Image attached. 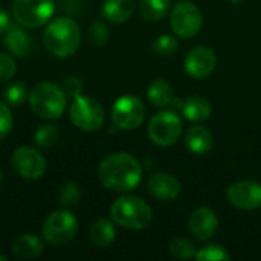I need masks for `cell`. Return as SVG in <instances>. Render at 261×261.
<instances>
[{"label":"cell","instance_id":"obj_7","mask_svg":"<svg viewBox=\"0 0 261 261\" xmlns=\"http://www.w3.org/2000/svg\"><path fill=\"white\" fill-rule=\"evenodd\" d=\"M55 12V0H14L12 15L26 29L46 24Z\"/></svg>","mask_w":261,"mask_h":261},{"label":"cell","instance_id":"obj_10","mask_svg":"<svg viewBox=\"0 0 261 261\" xmlns=\"http://www.w3.org/2000/svg\"><path fill=\"white\" fill-rule=\"evenodd\" d=\"M170 24L173 32L180 38H191L199 34L203 17L200 9L188 0H182L174 5L170 14Z\"/></svg>","mask_w":261,"mask_h":261},{"label":"cell","instance_id":"obj_24","mask_svg":"<svg viewBox=\"0 0 261 261\" xmlns=\"http://www.w3.org/2000/svg\"><path fill=\"white\" fill-rule=\"evenodd\" d=\"M60 139V130L55 124H43L37 128L35 135H34V141L37 144L38 148L41 150H47L52 148Z\"/></svg>","mask_w":261,"mask_h":261},{"label":"cell","instance_id":"obj_11","mask_svg":"<svg viewBox=\"0 0 261 261\" xmlns=\"http://www.w3.org/2000/svg\"><path fill=\"white\" fill-rule=\"evenodd\" d=\"M11 165L17 176L29 180L40 179L46 173V159L34 147L23 145L14 150L11 156Z\"/></svg>","mask_w":261,"mask_h":261},{"label":"cell","instance_id":"obj_14","mask_svg":"<svg viewBox=\"0 0 261 261\" xmlns=\"http://www.w3.org/2000/svg\"><path fill=\"white\" fill-rule=\"evenodd\" d=\"M219 228V219L211 208L200 206L196 208L188 217V229L193 237L200 242L211 240Z\"/></svg>","mask_w":261,"mask_h":261},{"label":"cell","instance_id":"obj_6","mask_svg":"<svg viewBox=\"0 0 261 261\" xmlns=\"http://www.w3.org/2000/svg\"><path fill=\"white\" fill-rule=\"evenodd\" d=\"M78 231V220L69 210H58L50 213L43 222V239L54 245L61 246L69 243Z\"/></svg>","mask_w":261,"mask_h":261},{"label":"cell","instance_id":"obj_28","mask_svg":"<svg viewBox=\"0 0 261 261\" xmlns=\"http://www.w3.org/2000/svg\"><path fill=\"white\" fill-rule=\"evenodd\" d=\"M194 258L197 261H229L231 255L220 245H206L196 252Z\"/></svg>","mask_w":261,"mask_h":261},{"label":"cell","instance_id":"obj_30","mask_svg":"<svg viewBox=\"0 0 261 261\" xmlns=\"http://www.w3.org/2000/svg\"><path fill=\"white\" fill-rule=\"evenodd\" d=\"M151 49H153V52L156 55L168 57V55H171L173 52L177 50V41L171 35H159L151 43Z\"/></svg>","mask_w":261,"mask_h":261},{"label":"cell","instance_id":"obj_8","mask_svg":"<svg viewBox=\"0 0 261 261\" xmlns=\"http://www.w3.org/2000/svg\"><path fill=\"white\" fill-rule=\"evenodd\" d=\"M182 119L170 110L156 113L148 122V136L159 147H171L182 136Z\"/></svg>","mask_w":261,"mask_h":261},{"label":"cell","instance_id":"obj_12","mask_svg":"<svg viewBox=\"0 0 261 261\" xmlns=\"http://www.w3.org/2000/svg\"><path fill=\"white\" fill-rule=\"evenodd\" d=\"M226 197L237 210H258L261 206V184L255 180H239L228 188Z\"/></svg>","mask_w":261,"mask_h":261},{"label":"cell","instance_id":"obj_2","mask_svg":"<svg viewBox=\"0 0 261 261\" xmlns=\"http://www.w3.org/2000/svg\"><path fill=\"white\" fill-rule=\"evenodd\" d=\"M43 41L54 57L67 58L72 57L81 44V29L73 18L58 17L46 26Z\"/></svg>","mask_w":261,"mask_h":261},{"label":"cell","instance_id":"obj_15","mask_svg":"<svg viewBox=\"0 0 261 261\" xmlns=\"http://www.w3.org/2000/svg\"><path fill=\"white\" fill-rule=\"evenodd\" d=\"M5 47L12 55L18 57V58H23V57H28L32 52L34 40H32V37L29 35V32L26 31L24 26H21L18 23L17 24L11 23V26L5 32Z\"/></svg>","mask_w":261,"mask_h":261},{"label":"cell","instance_id":"obj_25","mask_svg":"<svg viewBox=\"0 0 261 261\" xmlns=\"http://www.w3.org/2000/svg\"><path fill=\"white\" fill-rule=\"evenodd\" d=\"M170 252L174 258H179V260H188V258H193L196 255V246L194 243L187 239V237H174L171 242H170Z\"/></svg>","mask_w":261,"mask_h":261},{"label":"cell","instance_id":"obj_34","mask_svg":"<svg viewBox=\"0 0 261 261\" xmlns=\"http://www.w3.org/2000/svg\"><path fill=\"white\" fill-rule=\"evenodd\" d=\"M9 26H11V17H9V14L3 8H0V37L5 35V32L8 31Z\"/></svg>","mask_w":261,"mask_h":261},{"label":"cell","instance_id":"obj_5","mask_svg":"<svg viewBox=\"0 0 261 261\" xmlns=\"http://www.w3.org/2000/svg\"><path fill=\"white\" fill-rule=\"evenodd\" d=\"M69 118L78 130L93 133V132H98L104 125L106 113H104L102 106L96 99L80 95L73 98L70 104Z\"/></svg>","mask_w":261,"mask_h":261},{"label":"cell","instance_id":"obj_18","mask_svg":"<svg viewBox=\"0 0 261 261\" xmlns=\"http://www.w3.org/2000/svg\"><path fill=\"white\" fill-rule=\"evenodd\" d=\"M11 251L17 258L34 260L43 252V243L35 234H21L11 243Z\"/></svg>","mask_w":261,"mask_h":261},{"label":"cell","instance_id":"obj_37","mask_svg":"<svg viewBox=\"0 0 261 261\" xmlns=\"http://www.w3.org/2000/svg\"><path fill=\"white\" fill-rule=\"evenodd\" d=\"M229 2H232V3H239V2H243V0H229Z\"/></svg>","mask_w":261,"mask_h":261},{"label":"cell","instance_id":"obj_33","mask_svg":"<svg viewBox=\"0 0 261 261\" xmlns=\"http://www.w3.org/2000/svg\"><path fill=\"white\" fill-rule=\"evenodd\" d=\"M61 87H63V90L66 92V95H67V96H70V98H76V96L83 95L84 84H83V81H81L78 76H75V75H69V76H66V78L63 80Z\"/></svg>","mask_w":261,"mask_h":261},{"label":"cell","instance_id":"obj_1","mask_svg":"<svg viewBox=\"0 0 261 261\" xmlns=\"http://www.w3.org/2000/svg\"><path fill=\"white\" fill-rule=\"evenodd\" d=\"M142 177L139 162L128 153H113L98 165V179L110 191L127 193L135 190Z\"/></svg>","mask_w":261,"mask_h":261},{"label":"cell","instance_id":"obj_26","mask_svg":"<svg viewBox=\"0 0 261 261\" xmlns=\"http://www.w3.org/2000/svg\"><path fill=\"white\" fill-rule=\"evenodd\" d=\"M28 96H29L28 87L21 81H15V83L9 84L5 89V93H3L5 102L8 106H11V107H20L28 99Z\"/></svg>","mask_w":261,"mask_h":261},{"label":"cell","instance_id":"obj_16","mask_svg":"<svg viewBox=\"0 0 261 261\" xmlns=\"http://www.w3.org/2000/svg\"><path fill=\"white\" fill-rule=\"evenodd\" d=\"M148 191L159 200L171 202L176 200L180 194V182L168 173L153 174L148 180Z\"/></svg>","mask_w":261,"mask_h":261},{"label":"cell","instance_id":"obj_4","mask_svg":"<svg viewBox=\"0 0 261 261\" xmlns=\"http://www.w3.org/2000/svg\"><path fill=\"white\" fill-rule=\"evenodd\" d=\"M31 110L43 118V119H58L63 116L66 107H67V95L63 90L61 86L50 83V81H41L37 83L28 96Z\"/></svg>","mask_w":261,"mask_h":261},{"label":"cell","instance_id":"obj_20","mask_svg":"<svg viewBox=\"0 0 261 261\" xmlns=\"http://www.w3.org/2000/svg\"><path fill=\"white\" fill-rule=\"evenodd\" d=\"M182 115L193 122H203L206 119H210L211 113H213V107L210 104V101L206 98L202 96H190L184 99L182 109H180Z\"/></svg>","mask_w":261,"mask_h":261},{"label":"cell","instance_id":"obj_17","mask_svg":"<svg viewBox=\"0 0 261 261\" xmlns=\"http://www.w3.org/2000/svg\"><path fill=\"white\" fill-rule=\"evenodd\" d=\"M213 133L202 125H193L185 133V145L194 154H206L213 148Z\"/></svg>","mask_w":261,"mask_h":261},{"label":"cell","instance_id":"obj_23","mask_svg":"<svg viewBox=\"0 0 261 261\" xmlns=\"http://www.w3.org/2000/svg\"><path fill=\"white\" fill-rule=\"evenodd\" d=\"M171 0H141L139 14L147 21H159L170 9Z\"/></svg>","mask_w":261,"mask_h":261},{"label":"cell","instance_id":"obj_13","mask_svg":"<svg viewBox=\"0 0 261 261\" xmlns=\"http://www.w3.org/2000/svg\"><path fill=\"white\" fill-rule=\"evenodd\" d=\"M216 52L208 46H196L185 57V72L194 80H203L210 76L216 69Z\"/></svg>","mask_w":261,"mask_h":261},{"label":"cell","instance_id":"obj_36","mask_svg":"<svg viewBox=\"0 0 261 261\" xmlns=\"http://www.w3.org/2000/svg\"><path fill=\"white\" fill-rule=\"evenodd\" d=\"M2 179H3V173H2V170H0V184H2Z\"/></svg>","mask_w":261,"mask_h":261},{"label":"cell","instance_id":"obj_31","mask_svg":"<svg viewBox=\"0 0 261 261\" xmlns=\"http://www.w3.org/2000/svg\"><path fill=\"white\" fill-rule=\"evenodd\" d=\"M15 60L9 54L0 52V84L9 81L15 75Z\"/></svg>","mask_w":261,"mask_h":261},{"label":"cell","instance_id":"obj_3","mask_svg":"<svg viewBox=\"0 0 261 261\" xmlns=\"http://www.w3.org/2000/svg\"><path fill=\"white\" fill-rule=\"evenodd\" d=\"M110 219L122 228L141 231L151 225L153 210L141 197L121 196L110 206Z\"/></svg>","mask_w":261,"mask_h":261},{"label":"cell","instance_id":"obj_19","mask_svg":"<svg viewBox=\"0 0 261 261\" xmlns=\"http://www.w3.org/2000/svg\"><path fill=\"white\" fill-rule=\"evenodd\" d=\"M135 8H136L135 0H104L102 15L110 23L121 24L133 15Z\"/></svg>","mask_w":261,"mask_h":261},{"label":"cell","instance_id":"obj_27","mask_svg":"<svg viewBox=\"0 0 261 261\" xmlns=\"http://www.w3.org/2000/svg\"><path fill=\"white\" fill-rule=\"evenodd\" d=\"M81 200V190L80 187L75 184V182H66L60 187L58 190V202L66 206V208H70V206H75L78 205Z\"/></svg>","mask_w":261,"mask_h":261},{"label":"cell","instance_id":"obj_32","mask_svg":"<svg viewBox=\"0 0 261 261\" xmlns=\"http://www.w3.org/2000/svg\"><path fill=\"white\" fill-rule=\"evenodd\" d=\"M12 124H14V119H12L9 106L0 101V141L5 139L11 133Z\"/></svg>","mask_w":261,"mask_h":261},{"label":"cell","instance_id":"obj_21","mask_svg":"<svg viewBox=\"0 0 261 261\" xmlns=\"http://www.w3.org/2000/svg\"><path fill=\"white\" fill-rule=\"evenodd\" d=\"M90 242L95 248L98 249H106L109 248L115 237H116V231H115V225H113V220L110 219H99L96 220L92 228H90Z\"/></svg>","mask_w":261,"mask_h":261},{"label":"cell","instance_id":"obj_35","mask_svg":"<svg viewBox=\"0 0 261 261\" xmlns=\"http://www.w3.org/2000/svg\"><path fill=\"white\" fill-rule=\"evenodd\" d=\"M6 260H8V258H6L5 255H2V254H0V261H6Z\"/></svg>","mask_w":261,"mask_h":261},{"label":"cell","instance_id":"obj_29","mask_svg":"<svg viewBox=\"0 0 261 261\" xmlns=\"http://www.w3.org/2000/svg\"><path fill=\"white\" fill-rule=\"evenodd\" d=\"M87 38L93 46L101 47V46L107 44V41L110 38V31L102 21H93L89 28Z\"/></svg>","mask_w":261,"mask_h":261},{"label":"cell","instance_id":"obj_9","mask_svg":"<svg viewBox=\"0 0 261 261\" xmlns=\"http://www.w3.org/2000/svg\"><path fill=\"white\" fill-rule=\"evenodd\" d=\"M145 119V106L136 95L118 98L112 107V121L119 130H136Z\"/></svg>","mask_w":261,"mask_h":261},{"label":"cell","instance_id":"obj_22","mask_svg":"<svg viewBox=\"0 0 261 261\" xmlns=\"http://www.w3.org/2000/svg\"><path fill=\"white\" fill-rule=\"evenodd\" d=\"M147 96H148V99L151 101V104L154 107H167V106H170L171 99L174 98L173 96V87H171V84L168 81L162 80V78L154 80L148 86Z\"/></svg>","mask_w":261,"mask_h":261}]
</instances>
